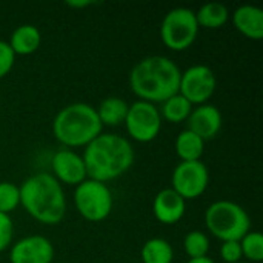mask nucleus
<instances>
[{"mask_svg":"<svg viewBox=\"0 0 263 263\" xmlns=\"http://www.w3.org/2000/svg\"><path fill=\"white\" fill-rule=\"evenodd\" d=\"M82 157L88 179L106 183L129 171L134 163L136 153L126 137L112 133H102L85 146Z\"/></svg>","mask_w":263,"mask_h":263,"instance_id":"f257e3e1","label":"nucleus"},{"mask_svg":"<svg viewBox=\"0 0 263 263\" xmlns=\"http://www.w3.org/2000/svg\"><path fill=\"white\" fill-rule=\"evenodd\" d=\"M180 68L165 55H149L137 62L129 74L131 91L143 102L163 103L179 92Z\"/></svg>","mask_w":263,"mask_h":263,"instance_id":"f03ea898","label":"nucleus"},{"mask_svg":"<svg viewBox=\"0 0 263 263\" xmlns=\"http://www.w3.org/2000/svg\"><path fill=\"white\" fill-rule=\"evenodd\" d=\"M20 205L37 222L57 225L66 214L63 186L49 173L29 176L20 186Z\"/></svg>","mask_w":263,"mask_h":263,"instance_id":"7ed1b4c3","label":"nucleus"},{"mask_svg":"<svg viewBox=\"0 0 263 263\" xmlns=\"http://www.w3.org/2000/svg\"><path fill=\"white\" fill-rule=\"evenodd\" d=\"M102 129L96 108L82 102L62 108L52 120L54 137L69 149L85 148L102 134Z\"/></svg>","mask_w":263,"mask_h":263,"instance_id":"20e7f679","label":"nucleus"},{"mask_svg":"<svg viewBox=\"0 0 263 263\" xmlns=\"http://www.w3.org/2000/svg\"><path fill=\"white\" fill-rule=\"evenodd\" d=\"M206 230L220 242L240 240L251 231V217L243 206L231 200H217L205 211Z\"/></svg>","mask_w":263,"mask_h":263,"instance_id":"39448f33","label":"nucleus"},{"mask_svg":"<svg viewBox=\"0 0 263 263\" xmlns=\"http://www.w3.org/2000/svg\"><path fill=\"white\" fill-rule=\"evenodd\" d=\"M74 205L85 220L103 222L112 211L114 197L106 183L86 179L74 190Z\"/></svg>","mask_w":263,"mask_h":263,"instance_id":"423d86ee","label":"nucleus"},{"mask_svg":"<svg viewBox=\"0 0 263 263\" xmlns=\"http://www.w3.org/2000/svg\"><path fill=\"white\" fill-rule=\"evenodd\" d=\"M199 25L196 12L190 8H173L168 11L160 25V39L173 51L188 49L197 39Z\"/></svg>","mask_w":263,"mask_h":263,"instance_id":"0eeeda50","label":"nucleus"},{"mask_svg":"<svg viewBox=\"0 0 263 263\" xmlns=\"http://www.w3.org/2000/svg\"><path fill=\"white\" fill-rule=\"evenodd\" d=\"M128 136L140 143L153 142L162 129V116L156 105L137 100L128 108L125 119Z\"/></svg>","mask_w":263,"mask_h":263,"instance_id":"6e6552de","label":"nucleus"},{"mask_svg":"<svg viewBox=\"0 0 263 263\" xmlns=\"http://www.w3.org/2000/svg\"><path fill=\"white\" fill-rule=\"evenodd\" d=\"M217 79L214 71L206 65H193L180 74L179 94L191 105H205L214 96Z\"/></svg>","mask_w":263,"mask_h":263,"instance_id":"1a4fd4ad","label":"nucleus"},{"mask_svg":"<svg viewBox=\"0 0 263 263\" xmlns=\"http://www.w3.org/2000/svg\"><path fill=\"white\" fill-rule=\"evenodd\" d=\"M210 183V171L202 160L180 162L171 176V190L182 199L194 200L200 197Z\"/></svg>","mask_w":263,"mask_h":263,"instance_id":"9d476101","label":"nucleus"},{"mask_svg":"<svg viewBox=\"0 0 263 263\" xmlns=\"http://www.w3.org/2000/svg\"><path fill=\"white\" fill-rule=\"evenodd\" d=\"M54 247L43 236H26L17 240L9 250L11 263H52Z\"/></svg>","mask_w":263,"mask_h":263,"instance_id":"9b49d317","label":"nucleus"},{"mask_svg":"<svg viewBox=\"0 0 263 263\" xmlns=\"http://www.w3.org/2000/svg\"><path fill=\"white\" fill-rule=\"evenodd\" d=\"M52 166V176L55 180L62 185H79L83 180L88 179L86 176V166L83 162V157L69 148L59 149L51 160Z\"/></svg>","mask_w":263,"mask_h":263,"instance_id":"f8f14e48","label":"nucleus"},{"mask_svg":"<svg viewBox=\"0 0 263 263\" xmlns=\"http://www.w3.org/2000/svg\"><path fill=\"white\" fill-rule=\"evenodd\" d=\"M222 112L217 106L205 103L193 108L186 119V129L199 136L203 142L213 140L222 129Z\"/></svg>","mask_w":263,"mask_h":263,"instance_id":"ddd939ff","label":"nucleus"},{"mask_svg":"<svg viewBox=\"0 0 263 263\" xmlns=\"http://www.w3.org/2000/svg\"><path fill=\"white\" fill-rule=\"evenodd\" d=\"M186 211V200L182 199L174 190L165 188L157 193L153 200L154 217L163 225L179 223Z\"/></svg>","mask_w":263,"mask_h":263,"instance_id":"4468645a","label":"nucleus"},{"mask_svg":"<svg viewBox=\"0 0 263 263\" xmlns=\"http://www.w3.org/2000/svg\"><path fill=\"white\" fill-rule=\"evenodd\" d=\"M234 28L251 40L263 39V11L256 5H242L231 15Z\"/></svg>","mask_w":263,"mask_h":263,"instance_id":"2eb2a0df","label":"nucleus"},{"mask_svg":"<svg viewBox=\"0 0 263 263\" xmlns=\"http://www.w3.org/2000/svg\"><path fill=\"white\" fill-rule=\"evenodd\" d=\"M8 45L15 55L34 54L42 45V32L34 25H20L12 31Z\"/></svg>","mask_w":263,"mask_h":263,"instance_id":"dca6fc26","label":"nucleus"},{"mask_svg":"<svg viewBox=\"0 0 263 263\" xmlns=\"http://www.w3.org/2000/svg\"><path fill=\"white\" fill-rule=\"evenodd\" d=\"M196 12V20L199 28L219 29L230 20V9L227 5L219 2H210L202 5Z\"/></svg>","mask_w":263,"mask_h":263,"instance_id":"f3484780","label":"nucleus"},{"mask_svg":"<svg viewBox=\"0 0 263 263\" xmlns=\"http://www.w3.org/2000/svg\"><path fill=\"white\" fill-rule=\"evenodd\" d=\"M129 105L122 97H106L96 108L99 120L103 126H119L125 123Z\"/></svg>","mask_w":263,"mask_h":263,"instance_id":"a211bd4d","label":"nucleus"},{"mask_svg":"<svg viewBox=\"0 0 263 263\" xmlns=\"http://www.w3.org/2000/svg\"><path fill=\"white\" fill-rule=\"evenodd\" d=\"M174 148L180 162H196L200 160L205 153V142L190 129H183L179 133Z\"/></svg>","mask_w":263,"mask_h":263,"instance_id":"6ab92c4d","label":"nucleus"},{"mask_svg":"<svg viewBox=\"0 0 263 263\" xmlns=\"http://www.w3.org/2000/svg\"><path fill=\"white\" fill-rule=\"evenodd\" d=\"M140 257L143 263H173L174 250L168 240L162 237H153L142 247Z\"/></svg>","mask_w":263,"mask_h":263,"instance_id":"aec40b11","label":"nucleus"},{"mask_svg":"<svg viewBox=\"0 0 263 263\" xmlns=\"http://www.w3.org/2000/svg\"><path fill=\"white\" fill-rule=\"evenodd\" d=\"M159 111H160L162 120L165 119L170 123H182V122H186L188 116L191 114L193 105L183 96L177 92L168 100H165Z\"/></svg>","mask_w":263,"mask_h":263,"instance_id":"412c9836","label":"nucleus"},{"mask_svg":"<svg viewBox=\"0 0 263 263\" xmlns=\"http://www.w3.org/2000/svg\"><path fill=\"white\" fill-rule=\"evenodd\" d=\"M183 250L190 259L205 257L210 251V239L202 231H190L183 239Z\"/></svg>","mask_w":263,"mask_h":263,"instance_id":"4be33fe9","label":"nucleus"},{"mask_svg":"<svg viewBox=\"0 0 263 263\" xmlns=\"http://www.w3.org/2000/svg\"><path fill=\"white\" fill-rule=\"evenodd\" d=\"M242 256L251 262H262L263 259V236L259 231L247 233L240 240Z\"/></svg>","mask_w":263,"mask_h":263,"instance_id":"5701e85b","label":"nucleus"},{"mask_svg":"<svg viewBox=\"0 0 263 263\" xmlns=\"http://www.w3.org/2000/svg\"><path fill=\"white\" fill-rule=\"evenodd\" d=\"M20 205V190L12 182H0V213L9 214Z\"/></svg>","mask_w":263,"mask_h":263,"instance_id":"b1692460","label":"nucleus"},{"mask_svg":"<svg viewBox=\"0 0 263 263\" xmlns=\"http://www.w3.org/2000/svg\"><path fill=\"white\" fill-rule=\"evenodd\" d=\"M219 253H220V259L225 263H239L242 262V257H243L239 240L222 242Z\"/></svg>","mask_w":263,"mask_h":263,"instance_id":"393cba45","label":"nucleus"},{"mask_svg":"<svg viewBox=\"0 0 263 263\" xmlns=\"http://www.w3.org/2000/svg\"><path fill=\"white\" fill-rule=\"evenodd\" d=\"M12 234H14V225L9 214L0 213V253H3L6 248L11 247Z\"/></svg>","mask_w":263,"mask_h":263,"instance_id":"a878e982","label":"nucleus"},{"mask_svg":"<svg viewBox=\"0 0 263 263\" xmlns=\"http://www.w3.org/2000/svg\"><path fill=\"white\" fill-rule=\"evenodd\" d=\"M14 63H15V54L12 52L8 42L0 40V79L9 74Z\"/></svg>","mask_w":263,"mask_h":263,"instance_id":"bb28decb","label":"nucleus"},{"mask_svg":"<svg viewBox=\"0 0 263 263\" xmlns=\"http://www.w3.org/2000/svg\"><path fill=\"white\" fill-rule=\"evenodd\" d=\"M65 5L69 8H79L80 9V8H86V6L94 5V2H91V0H68Z\"/></svg>","mask_w":263,"mask_h":263,"instance_id":"cd10ccee","label":"nucleus"},{"mask_svg":"<svg viewBox=\"0 0 263 263\" xmlns=\"http://www.w3.org/2000/svg\"><path fill=\"white\" fill-rule=\"evenodd\" d=\"M186 263H216L211 257L205 256V257H200V259H190Z\"/></svg>","mask_w":263,"mask_h":263,"instance_id":"c85d7f7f","label":"nucleus"},{"mask_svg":"<svg viewBox=\"0 0 263 263\" xmlns=\"http://www.w3.org/2000/svg\"><path fill=\"white\" fill-rule=\"evenodd\" d=\"M52 263H63V262H52Z\"/></svg>","mask_w":263,"mask_h":263,"instance_id":"c756f323","label":"nucleus"},{"mask_svg":"<svg viewBox=\"0 0 263 263\" xmlns=\"http://www.w3.org/2000/svg\"><path fill=\"white\" fill-rule=\"evenodd\" d=\"M239 263H243V262H239Z\"/></svg>","mask_w":263,"mask_h":263,"instance_id":"7c9ffc66","label":"nucleus"}]
</instances>
